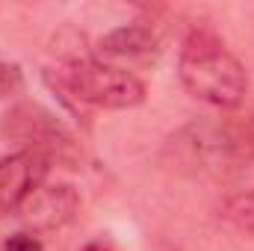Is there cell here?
I'll return each mask as SVG.
<instances>
[{"mask_svg":"<svg viewBox=\"0 0 254 251\" xmlns=\"http://www.w3.org/2000/svg\"><path fill=\"white\" fill-rule=\"evenodd\" d=\"M83 251H116L110 243H104V240H92V243H86V249Z\"/></svg>","mask_w":254,"mask_h":251,"instance_id":"cell-9","label":"cell"},{"mask_svg":"<svg viewBox=\"0 0 254 251\" xmlns=\"http://www.w3.org/2000/svg\"><path fill=\"white\" fill-rule=\"evenodd\" d=\"M225 213H228V219H231L234 225H240L243 231H254V189L237 195V198H231L228 207H225Z\"/></svg>","mask_w":254,"mask_h":251,"instance_id":"cell-7","label":"cell"},{"mask_svg":"<svg viewBox=\"0 0 254 251\" xmlns=\"http://www.w3.org/2000/svg\"><path fill=\"white\" fill-rule=\"evenodd\" d=\"M172 148L178 151L181 166H190L195 172H222L237 154V139L228 127L195 122L172 139Z\"/></svg>","mask_w":254,"mask_h":251,"instance_id":"cell-3","label":"cell"},{"mask_svg":"<svg viewBox=\"0 0 254 251\" xmlns=\"http://www.w3.org/2000/svg\"><path fill=\"white\" fill-rule=\"evenodd\" d=\"M48 166V157L24 148L0 160V216L21 210V204L45 184Z\"/></svg>","mask_w":254,"mask_h":251,"instance_id":"cell-5","label":"cell"},{"mask_svg":"<svg viewBox=\"0 0 254 251\" xmlns=\"http://www.w3.org/2000/svg\"><path fill=\"white\" fill-rule=\"evenodd\" d=\"M77 210H80V195L71 184H42L21 204L18 213L30 228V234H42L71 225Z\"/></svg>","mask_w":254,"mask_h":251,"instance_id":"cell-4","label":"cell"},{"mask_svg":"<svg viewBox=\"0 0 254 251\" xmlns=\"http://www.w3.org/2000/svg\"><path fill=\"white\" fill-rule=\"evenodd\" d=\"M3 251H45V246H42V240H39L36 234L18 231V234H12V237L3 243Z\"/></svg>","mask_w":254,"mask_h":251,"instance_id":"cell-8","label":"cell"},{"mask_svg":"<svg viewBox=\"0 0 254 251\" xmlns=\"http://www.w3.org/2000/svg\"><path fill=\"white\" fill-rule=\"evenodd\" d=\"M178 77L195 101L213 110H237L249 92V74L243 63L210 30H192L184 39Z\"/></svg>","mask_w":254,"mask_h":251,"instance_id":"cell-1","label":"cell"},{"mask_svg":"<svg viewBox=\"0 0 254 251\" xmlns=\"http://www.w3.org/2000/svg\"><path fill=\"white\" fill-rule=\"evenodd\" d=\"M48 83L77 104L101 110H133L145 101V83L133 71L98 63L92 51H71L63 57L57 80L48 77Z\"/></svg>","mask_w":254,"mask_h":251,"instance_id":"cell-2","label":"cell"},{"mask_svg":"<svg viewBox=\"0 0 254 251\" xmlns=\"http://www.w3.org/2000/svg\"><path fill=\"white\" fill-rule=\"evenodd\" d=\"M92 54H95L98 63L130 71L127 65L151 63L160 54V39L145 24H125V27H116V30L104 33Z\"/></svg>","mask_w":254,"mask_h":251,"instance_id":"cell-6","label":"cell"}]
</instances>
